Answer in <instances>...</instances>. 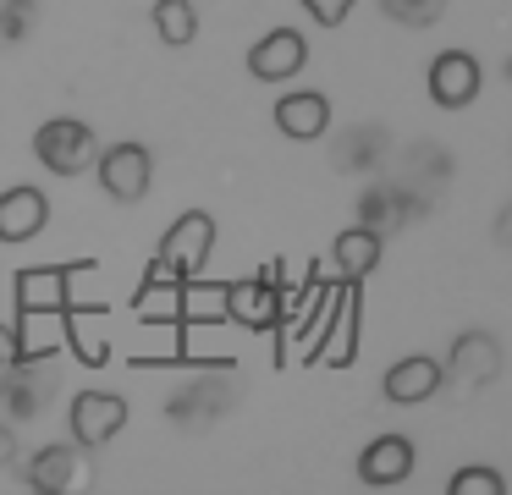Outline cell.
<instances>
[{
    "label": "cell",
    "mask_w": 512,
    "mask_h": 495,
    "mask_svg": "<svg viewBox=\"0 0 512 495\" xmlns=\"http://www.w3.org/2000/svg\"><path fill=\"white\" fill-rule=\"evenodd\" d=\"M67 429L83 451H100L127 429V396L122 391H78L67 407Z\"/></svg>",
    "instance_id": "5b68a950"
},
{
    "label": "cell",
    "mask_w": 512,
    "mask_h": 495,
    "mask_svg": "<svg viewBox=\"0 0 512 495\" xmlns=\"http://www.w3.org/2000/svg\"><path fill=\"white\" fill-rule=\"evenodd\" d=\"M380 11L402 28H430V22H441L446 0H380Z\"/></svg>",
    "instance_id": "7402d4cb"
},
{
    "label": "cell",
    "mask_w": 512,
    "mask_h": 495,
    "mask_svg": "<svg viewBox=\"0 0 512 495\" xmlns=\"http://www.w3.org/2000/svg\"><path fill=\"white\" fill-rule=\"evenodd\" d=\"M424 83H430V99L441 110H463L479 99V83H485V77H479V61L468 50H441L430 61V77H424Z\"/></svg>",
    "instance_id": "30bf717a"
},
{
    "label": "cell",
    "mask_w": 512,
    "mask_h": 495,
    "mask_svg": "<svg viewBox=\"0 0 512 495\" xmlns=\"http://www.w3.org/2000/svg\"><path fill=\"white\" fill-rule=\"evenodd\" d=\"M149 22H155L160 44H171V50H182V44L199 39V11H193V0H155Z\"/></svg>",
    "instance_id": "d6986e66"
},
{
    "label": "cell",
    "mask_w": 512,
    "mask_h": 495,
    "mask_svg": "<svg viewBox=\"0 0 512 495\" xmlns=\"http://www.w3.org/2000/svg\"><path fill=\"white\" fill-rule=\"evenodd\" d=\"M34 154L39 165H45L50 176H83L94 171V154H100V143H94V127L78 116H50L45 127L34 132Z\"/></svg>",
    "instance_id": "3957f363"
},
{
    "label": "cell",
    "mask_w": 512,
    "mask_h": 495,
    "mask_svg": "<svg viewBox=\"0 0 512 495\" xmlns=\"http://www.w3.org/2000/svg\"><path fill=\"white\" fill-rule=\"evenodd\" d=\"M232 396H237L232 380H193L171 396V418L177 424H210V418H221L232 407Z\"/></svg>",
    "instance_id": "2e32d148"
},
{
    "label": "cell",
    "mask_w": 512,
    "mask_h": 495,
    "mask_svg": "<svg viewBox=\"0 0 512 495\" xmlns=\"http://www.w3.org/2000/svg\"><path fill=\"white\" fill-rule=\"evenodd\" d=\"M452 369H468L474 380H490V374L501 369L496 341H490V336H479V330H474V336H463V341L452 347Z\"/></svg>",
    "instance_id": "44dd1931"
},
{
    "label": "cell",
    "mask_w": 512,
    "mask_h": 495,
    "mask_svg": "<svg viewBox=\"0 0 512 495\" xmlns=\"http://www.w3.org/2000/svg\"><path fill=\"white\" fill-rule=\"evenodd\" d=\"M34 17H39L34 0H0V39H6V44H23L28 28H34Z\"/></svg>",
    "instance_id": "d4e9b609"
},
{
    "label": "cell",
    "mask_w": 512,
    "mask_h": 495,
    "mask_svg": "<svg viewBox=\"0 0 512 495\" xmlns=\"http://www.w3.org/2000/svg\"><path fill=\"white\" fill-rule=\"evenodd\" d=\"M413 468H419V451H413V440L397 435V429L380 435V440H369L364 457H358V479H364L369 490H397Z\"/></svg>",
    "instance_id": "4fadbf2b"
},
{
    "label": "cell",
    "mask_w": 512,
    "mask_h": 495,
    "mask_svg": "<svg viewBox=\"0 0 512 495\" xmlns=\"http://www.w3.org/2000/svg\"><path fill=\"white\" fill-rule=\"evenodd\" d=\"M303 66H309V39H303L298 28H270L265 39L248 50V72H254L259 83H287Z\"/></svg>",
    "instance_id": "8fae6325"
},
{
    "label": "cell",
    "mask_w": 512,
    "mask_h": 495,
    "mask_svg": "<svg viewBox=\"0 0 512 495\" xmlns=\"http://www.w3.org/2000/svg\"><path fill=\"white\" fill-rule=\"evenodd\" d=\"M210 248H215V220L204 215V209H188V215H177L171 231L160 237L155 270L171 275V281H193V275L210 264Z\"/></svg>",
    "instance_id": "7a4b0ae2"
},
{
    "label": "cell",
    "mask_w": 512,
    "mask_h": 495,
    "mask_svg": "<svg viewBox=\"0 0 512 495\" xmlns=\"http://www.w3.org/2000/svg\"><path fill=\"white\" fill-rule=\"evenodd\" d=\"M50 391H56V385H50V369L39 358H17V363L0 369V413L17 418V424L45 413Z\"/></svg>",
    "instance_id": "52a82bcc"
},
{
    "label": "cell",
    "mask_w": 512,
    "mask_h": 495,
    "mask_svg": "<svg viewBox=\"0 0 512 495\" xmlns=\"http://www.w3.org/2000/svg\"><path fill=\"white\" fill-rule=\"evenodd\" d=\"M177 292H182V281H171V275H160V270H149V281H144V292H138V319L144 325H160V319H177Z\"/></svg>",
    "instance_id": "ffe728a7"
},
{
    "label": "cell",
    "mask_w": 512,
    "mask_h": 495,
    "mask_svg": "<svg viewBox=\"0 0 512 495\" xmlns=\"http://www.w3.org/2000/svg\"><path fill=\"white\" fill-rule=\"evenodd\" d=\"M83 479H89V468H83V446H78V440L34 451V457H28V468H23V484H28V490H39V495L83 490Z\"/></svg>",
    "instance_id": "9c48e42d"
},
{
    "label": "cell",
    "mask_w": 512,
    "mask_h": 495,
    "mask_svg": "<svg viewBox=\"0 0 512 495\" xmlns=\"http://www.w3.org/2000/svg\"><path fill=\"white\" fill-rule=\"evenodd\" d=\"M83 270H94V259H72V264H34V270H17L12 281V303H17V358H23V336L39 325V319H61V303H67L72 281Z\"/></svg>",
    "instance_id": "6da1fadb"
},
{
    "label": "cell",
    "mask_w": 512,
    "mask_h": 495,
    "mask_svg": "<svg viewBox=\"0 0 512 495\" xmlns=\"http://www.w3.org/2000/svg\"><path fill=\"white\" fill-rule=\"evenodd\" d=\"M17 457V435H12V424H0V468Z\"/></svg>",
    "instance_id": "83f0119b"
},
{
    "label": "cell",
    "mask_w": 512,
    "mask_h": 495,
    "mask_svg": "<svg viewBox=\"0 0 512 495\" xmlns=\"http://www.w3.org/2000/svg\"><path fill=\"white\" fill-rule=\"evenodd\" d=\"M94 176H100L105 198L138 204V198H149V187H155V154H149L144 143H111L105 154H94Z\"/></svg>",
    "instance_id": "277c9868"
},
{
    "label": "cell",
    "mask_w": 512,
    "mask_h": 495,
    "mask_svg": "<svg viewBox=\"0 0 512 495\" xmlns=\"http://www.w3.org/2000/svg\"><path fill=\"white\" fill-rule=\"evenodd\" d=\"M441 380H446V369L430 358V352H408V358H397L386 369L380 396L397 402V407H419V402H430V396H441Z\"/></svg>",
    "instance_id": "7c38bea8"
},
{
    "label": "cell",
    "mask_w": 512,
    "mask_h": 495,
    "mask_svg": "<svg viewBox=\"0 0 512 495\" xmlns=\"http://www.w3.org/2000/svg\"><path fill=\"white\" fill-rule=\"evenodd\" d=\"M226 319L243 325V330H254V336L281 330V319H287V297H281V286H276V270H265L259 281H237L232 303H226Z\"/></svg>",
    "instance_id": "ba28073f"
},
{
    "label": "cell",
    "mask_w": 512,
    "mask_h": 495,
    "mask_svg": "<svg viewBox=\"0 0 512 495\" xmlns=\"http://www.w3.org/2000/svg\"><path fill=\"white\" fill-rule=\"evenodd\" d=\"M397 209H402V198L391 193V187H369V193L358 198V215H364V226H375V231L397 226Z\"/></svg>",
    "instance_id": "cb8c5ba5"
},
{
    "label": "cell",
    "mask_w": 512,
    "mask_h": 495,
    "mask_svg": "<svg viewBox=\"0 0 512 495\" xmlns=\"http://www.w3.org/2000/svg\"><path fill=\"white\" fill-rule=\"evenodd\" d=\"M358 330H364V292H358V281H347L342 292H336V308H331V319H325V336L314 341L309 358H325L331 369H347V363L358 358Z\"/></svg>",
    "instance_id": "8992f818"
},
{
    "label": "cell",
    "mask_w": 512,
    "mask_h": 495,
    "mask_svg": "<svg viewBox=\"0 0 512 495\" xmlns=\"http://www.w3.org/2000/svg\"><path fill=\"white\" fill-rule=\"evenodd\" d=\"M446 490L452 495H507V479H501L496 468H457L452 479H446Z\"/></svg>",
    "instance_id": "603a6c76"
},
{
    "label": "cell",
    "mask_w": 512,
    "mask_h": 495,
    "mask_svg": "<svg viewBox=\"0 0 512 495\" xmlns=\"http://www.w3.org/2000/svg\"><path fill=\"white\" fill-rule=\"evenodd\" d=\"M353 6L358 0H303V11H309L320 28H342V22L353 17Z\"/></svg>",
    "instance_id": "484cf974"
},
{
    "label": "cell",
    "mask_w": 512,
    "mask_h": 495,
    "mask_svg": "<svg viewBox=\"0 0 512 495\" xmlns=\"http://www.w3.org/2000/svg\"><path fill=\"white\" fill-rule=\"evenodd\" d=\"M331 259H336V270H342L347 281L364 286V275L380 264V231H375V226H347L342 237H336Z\"/></svg>",
    "instance_id": "ac0fdd59"
},
{
    "label": "cell",
    "mask_w": 512,
    "mask_h": 495,
    "mask_svg": "<svg viewBox=\"0 0 512 495\" xmlns=\"http://www.w3.org/2000/svg\"><path fill=\"white\" fill-rule=\"evenodd\" d=\"M276 127L287 132L292 143H314L331 132V99L320 88H292V94L276 99Z\"/></svg>",
    "instance_id": "5bb4252c"
},
{
    "label": "cell",
    "mask_w": 512,
    "mask_h": 495,
    "mask_svg": "<svg viewBox=\"0 0 512 495\" xmlns=\"http://www.w3.org/2000/svg\"><path fill=\"white\" fill-rule=\"evenodd\" d=\"M226 303H232V281H182L177 292V325H226Z\"/></svg>",
    "instance_id": "e0dca14e"
},
{
    "label": "cell",
    "mask_w": 512,
    "mask_h": 495,
    "mask_svg": "<svg viewBox=\"0 0 512 495\" xmlns=\"http://www.w3.org/2000/svg\"><path fill=\"white\" fill-rule=\"evenodd\" d=\"M50 226V198L39 187H6L0 193V242H34Z\"/></svg>",
    "instance_id": "9a60e30c"
},
{
    "label": "cell",
    "mask_w": 512,
    "mask_h": 495,
    "mask_svg": "<svg viewBox=\"0 0 512 495\" xmlns=\"http://www.w3.org/2000/svg\"><path fill=\"white\" fill-rule=\"evenodd\" d=\"M6 363H17V330L12 325H0V369Z\"/></svg>",
    "instance_id": "4316f807"
}]
</instances>
